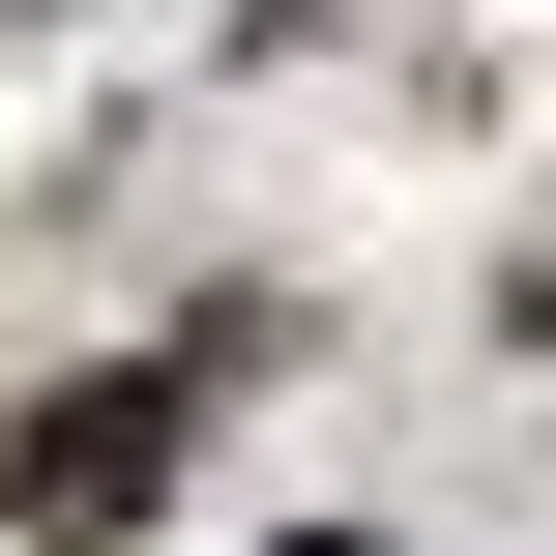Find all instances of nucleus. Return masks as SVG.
<instances>
[{"mask_svg": "<svg viewBox=\"0 0 556 556\" xmlns=\"http://www.w3.org/2000/svg\"><path fill=\"white\" fill-rule=\"evenodd\" d=\"M323 556H352V528H323Z\"/></svg>", "mask_w": 556, "mask_h": 556, "instance_id": "nucleus-2", "label": "nucleus"}, {"mask_svg": "<svg viewBox=\"0 0 556 556\" xmlns=\"http://www.w3.org/2000/svg\"><path fill=\"white\" fill-rule=\"evenodd\" d=\"M176 440H205V410H176V381L117 352V381H59V410L0 440V528H29V556H117L147 498H176Z\"/></svg>", "mask_w": 556, "mask_h": 556, "instance_id": "nucleus-1", "label": "nucleus"}]
</instances>
